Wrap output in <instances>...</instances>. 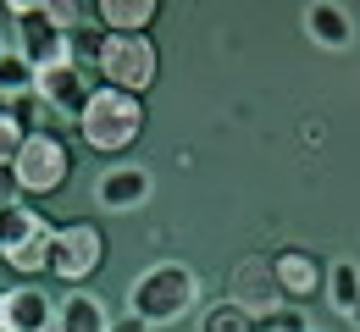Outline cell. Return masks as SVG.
Here are the masks:
<instances>
[{"instance_id":"obj_1","label":"cell","mask_w":360,"mask_h":332,"mask_svg":"<svg viewBox=\"0 0 360 332\" xmlns=\"http://www.w3.org/2000/svg\"><path fill=\"white\" fill-rule=\"evenodd\" d=\"M188 310H200V272L183 260H155L128 283V316L144 327H172Z\"/></svg>"},{"instance_id":"obj_2","label":"cell","mask_w":360,"mask_h":332,"mask_svg":"<svg viewBox=\"0 0 360 332\" xmlns=\"http://www.w3.org/2000/svg\"><path fill=\"white\" fill-rule=\"evenodd\" d=\"M78 133L89 150L100 155H122V150H134L144 139V100L139 95H122V89H94L89 105L78 111Z\"/></svg>"},{"instance_id":"obj_3","label":"cell","mask_w":360,"mask_h":332,"mask_svg":"<svg viewBox=\"0 0 360 332\" xmlns=\"http://www.w3.org/2000/svg\"><path fill=\"white\" fill-rule=\"evenodd\" d=\"M94 72H100V84H105V89H122V95H139V100H144V89H150V84H155V72H161L155 39H150V34H134V39L105 34Z\"/></svg>"},{"instance_id":"obj_4","label":"cell","mask_w":360,"mask_h":332,"mask_svg":"<svg viewBox=\"0 0 360 332\" xmlns=\"http://www.w3.org/2000/svg\"><path fill=\"white\" fill-rule=\"evenodd\" d=\"M6 11H11V22H17L11 50H17L34 72H39V67H50V61H72V55H67V34L50 22L45 0H11Z\"/></svg>"},{"instance_id":"obj_5","label":"cell","mask_w":360,"mask_h":332,"mask_svg":"<svg viewBox=\"0 0 360 332\" xmlns=\"http://www.w3.org/2000/svg\"><path fill=\"white\" fill-rule=\"evenodd\" d=\"M11 172H17L22 194H56V189H67V178H72V155H67V144L56 133H28L22 150H17V161H11Z\"/></svg>"},{"instance_id":"obj_6","label":"cell","mask_w":360,"mask_h":332,"mask_svg":"<svg viewBox=\"0 0 360 332\" xmlns=\"http://www.w3.org/2000/svg\"><path fill=\"white\" fill-rule=\"evenodd\" d=\"M105 266V233L94 227V222H67V227H56L50 238V272L61 277V283H84Z\"/></svg>"},{"instance_id":"obj_7","label":"cell","mask_w":360,"mask_h":332,"mask_svg":"<svg viewBox=\"0 0 360 332\" xmlns=\"http://www.w3.org/2000/svg\"><path fill=\"white\" fill-rule=\"evenodd\" d=\"M34 95L50 117H78L94 95V67H78V61H50L34 72Z\"/></svg>"},{"instance_id":"obj_8","label":"cell","mask_w":360,"mask_h":332,"mask_svg":"<svg viewBox=\"0 0 360 332\" xmlns=\"http://www.w3.org/2000/svg\"><path fill=\"white\" fill-rule=\"evenodd\" d=\"M227 299L244 305L255 321H266L271 310H283V288H277V272H271V255H244V260L233 266Z\"/></svg>"},{"instance_id":"obj_9","label":"cell","mask_w":360,"mask_h":332,"mask_svg":"<svg viewBox=\"0 0 360 332\" xmlns=\"http://www.w3.org/2000/svg\"><path fill=\"white\" fill-rule=\"evenodd\" d=\"M300 28H305V39H311L316 50H333V55L360 45L355 11H344L338 0H311V6H305V17H300Z\"/></svg>"},{"instance_id":"obj_10","label":"cell","mask_w":360,"mask_h":332,"mask_svg":"<svg viewBox=\"0 0 360 332\" xmlns=\"http://www.w3.org/2000/svg\"><path fill=\"white\" fill-rule=\"evenodd\" d=\"M56 327V299L34 283H17L0 293V332H50Z\"/></svg>"},{"instance_id":"obj_11","label":"cell","mask_w":360,"mask_h":332,"mask_svg":"<svg viewBox=\"0 0 360 332\" xmlns=\"http://www.w3.org/2000/svg\"><path fill=\"white\" fill-rule=\"evenodd\" d=\"M155 194V178L144 172V166H105L100 178H94V199H100V211H139L144 199Z\"/></svg>"},{"instance_id":"obj_12","label":"cell","mask_w":360,"mask_h":332,"mask_svg":"<svg viewBox=\"0 0 360 332\" xmlns=\"http://www.w3.org/2000/svg\"><path fill=\"white\" fill-rule=\"evenodd\" d=\"M271 272H277V288H283V305H305L321 293V260L311 249H277L271 255Z\"/></svg>"},{"instance_id":"obj_13","label":"cell","mask_w":360,"mask_h":332,"mask_svg":"<svg viewBox=\"0 0 360 332\" xmlns=\"http://www.w3.org/2000/svg\"><path fill=\"white\" fill-rule=\"evenodd\" d=\"M56 332H111V310L89 288H72L67 299H56Z\"/></svg>"},{"instance_id":"obj_14","label":"cell","mask_w":360,"mask_h":332,"mask_svg":"<svg viewBox=\"0 0 360 332\" xmlns=\"http://www.w3.org/2000/svg\"><path fill=\"white\" fill-rule=\"evenodd\" d=\"M155 11H161L155 0H100V6H94V28H100V34L134 39V34H150Z\"/></svg>"},{"instance_id":"obj_15","label":"cell","mask_w":360,"mask_h":332,"mask_svg":"<svg viewBox=\"0 0 360 332\" xmlns=\"http://www.w3.org/2000/svg\"><path fill=\"white\" fill-rule=\"evenodd\" d=\"M45 227V216L28 205V199H17V205H6L0 211V255H11L17 244H28V238Z\"/></svg>"},{"instance_id":"obj_16","label":"cell","mask_w":360,"mask_h":332,"mask_svg":"<svg viewBox=\"0 0 360 332\" xmlns=\"http://www.w3.org/2000/svg\"><path fill=\"white\" fill-rule=\"evenodd\" d=\"M321 288H327L333 310H338V316H349V310L360 305V266H355V260H333V266H327V277H321Z\"/></svg>"},{"instance_id":"obj_17","label":"cell","mask_w":360,"mask_h":332,"mask_svg":"<svg viewBox=\"0 0 360 332\" xmlns=\"http://www.w3.org/2000/svg\"><path fill=\"white\" fill-rule=\"evenodd\" d=\"M50 238H56V227L45 222L28 244H17V249L6 255V266H11L17 277H39V272H50Z\"/></svg>"},{"instance_id":"obj_18","label":"cell","mask_w":360,"mask_h":332,"mask_svg":"<svg viewBox=\"0 0 360 332\" xmlns=\"http://www.w3.org/2000/svg\"><path fill=\"white\" fill-rule=\"evenodd\" d=\"M200 332H261V321H255L244 305L217 299V305H205V310H200Z\"/></svg>"},{"instance_id":"obj_19","label":"cell","mask_w":360,"mask_h":332,"mask_svg":"<svg viewBox=\"0 0 360 332\" xmlns=\"http://www.w3.org/2000/svg\"><path fill=\"white\" fill-rule=\"evenodd\" d=\"M22 139H28V133H22V128H17V117L6 111V117H0V166H11V161H17Z\"/></svg>"},{"instance_id":"obj_20","label":"cell","mask_w":360,"mask_h":332,"mask_svg":"<svg viewBox=\"0 0 360 332\" xmlns=\"http://www.w3.org/2000/svg\"><path fill=\"white\" fill-rule=\"evenodd\" d=\"M45 11H50V22H56L61 34H72V28H84V22H89V17H84L72 0H45Z\"/></svg>"},{"instance_id":"obj_21","label":"cell","mask_w":360,"mask_h":332,"mask_svg":"<svg viewBox=\"0 0 360 332\" xmlns=\"http://www.w3.org/2000/svg\"><path fill=\"white\" fill-rule=\"evenodd\" d=\"M261 332H311V321H305L300 310H288V305H283V310H271L266 321H261Z\"/></svg>"},{"instance_id":"obj_22","label":"cell","mask_w":360,"mask_h":332,"mask_svg":"<svg viewBox=\"0 0 360 332\" xmlns=\"http://www.w3.org/2000/svg\"><path fill=\"white\" fill-rule=\"evenodd\" d=\"M17 199H22V183H17V172H11V166H0V211H6V205H17Z\"/></svg>"},{"instance_id":"obj_23","label":"cell","mask_w":360,"mask_h":332,"mask_svg":"<svg viewBox=\"0 0 360 332\" xmlns=\"http://www.w3.org/2000/svg\"><path fill=\"white\" fill-rule=\"evenodd\" d=\"M111 332H150V327H144V321H134V316H128V321H111Z\"/></svg>"},{"instance_id":"obj_24","label":"cell","mask_w":360,"mask_h":332,"mask_svg":"<svg viewBox=\"0 0 360 332\" xmlns=\"http://www.w3.org/2000/svg\"><path fill=\"white\" fill-rule=\"evenodd\" d=\"M344 321H349V327H355V332H360V305H355V310H349V316H344Z\"/></svg>"},{"instance_id":"obj_25","label":"cell","mask_w":360,"mask_h":332,"mask_svg":"<svg viewBox=\"0 0 360 332\" xmlns=\"http://www.w3.org/2000/svg\"><path fill=\"white\" fill-rule=\"evenodd\" d=\"M6 50H11V45H6V39H0V55H6Z\"/></svg>"},{"instance_id":"obj_26","label":"cell","mask_w":360,"mask_h":332,"mask_svg":"<svg viewBox=\"0 0 360 332\" xmlns=\"http://www.w3.org/2000/svg\"><path fill=\"white\" fill-rule=\"evenodd\" d=\"M311 332H321V327H311Z\"/></svg>"},{"instance_id":"obj_27","label":"cell","mask_w":360,"mask_h":332,"mask_svg":"<svg viewBox=\"0 0 360 332\" xmlns=\"http://www.w3.org/2000/svg\"><path fill=\"white\" fill-rule=\"evenodd\" d=\"M50 332H56V327H50Z\"/></svg>"}]
</instances>
